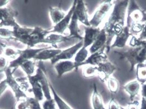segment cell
Wrapping results in <instances>:
<instances>
[{"label":"cell","mask_w":146,"mask_h":109,"mask_svg":"<svg viewBox=\"0 0 146 109\" xmlns=\"http://www.w3.org/2000/svg\"><path fill=\"white\" fill-rule=\"evenodd\" d=\"M138 38L141 40H146V23L142 30V31L139 34Z\"/></svg>","instance_id":"b9f144b4"},{"label":"cell","mask_w":146,"mask_h":109,"mask_svg":"<svg viewBox=\"0 0 146 109\" xmlns=\"http://www.w3.org/2000/svg\"><path fill=\"white\" fill-rule=\"evenodd\" d=\"M51 28L44 29L39 26H35L33 28V31L30 34L27 46L28 47L33 48L40 44H43L45 38L51 32Z\"/></svg>","instance_id":"9c48e42d"},{"label":"cell","mask_w":146,"mask_h":109,"mask_svg":"<svg viewBox=\"0 0 146 109\" xmlns=\"http://www.w3.org/2000/svg\"><path fill=\"white\" fill-rule=\"evenodd\" d=\"M31 86V91L34 95V98L39 101H42L44 98V94L42 86L40 83L35 79L33 76H26Z\"/></svg>","instance_id":"cb8c5ba5"},{"label":"cell","mask_w":146,"mask_h":109,"mask_svg":"<svg viewBox=\"0 0 146 109\" xmlns=\"http://www.w3.org/2000/svg\"><path fill=\"white\" fill-rule=\"evenodd\" d=\"M131 36L129 29L125 26L122 31L115 36V41L111 45L110 48H124Z\"/></svg>","instance_id":"ffe728a7"},{"label":"cell","mask_w":146,"mask_h":109,"mask_svg":"<svg viewBox=\"0 0 146 109\" xmlns=\"http://www.w3.org/2000/svg\"><path fill=\"white\" fill-rule=\"evenodd\" d=\"M33 31V28L22 27L17 24L12 28V31L14 40L19 41L21 44L27 46L30 34Z\"/></svg>","instance_id":"4fadbf2b"},{"label":"cell","mask_w":146,"mask_h":109,"mask_svg":"<svg viewBox=\"0 0 146 109\" xmlns=\"http://www.w3.org/2000/svg\"><path fill=\"white\" fill-rule=\"evenodd\" d=\"M10 2L9 0H0V9L7 7L6 6Z\"/></svg>","instance_id":"7bdbcfd3"},{"label":"cell","mask_w":146,"mask_h":109,"mask_svg":"<svg viewBox=\"0 0 146 109\" xmlns=\"http://www.w3.org/2000/svg\"><path fill=\"white\" fill-rule=\"evenodd\" d=\"M21 68L27 75V76H31L36 73V61L30 60L23 63L21 66Z\"/></svg>","instance_id":"f546056e"},{"label":"cell","mask_w":146,"mask_h":109,"mask_svg":"<svg viewBox=\"0 0 146 109\" xmlns=\"http://www.w3.org/2000/svg\"><path fill=\"white\" fill-rule=\"evenodd\" d=\"M5 74L6 75V81L8 86L10 87L11 89L13 91L16 101H17L21 99L27 98L28 96L23 91L20 83L17 81L16 78H15L13 76V73L12 72V69L8 67L5 71Z\"/></svg>","instance_id":"52a82bcc"},{"label":"cell","mask_w":146,"mask_h":109,"mask_svg":"<svg viewBox=\"0 0 146 109\" xmlns=\"http://www.w3.org/2000/svg\"><path fill=\"white\" fill-rule=\"evenodd\" d=\"M10 62L9 59L4 55L0 56V74L5 72L6 69L9 67Z\"/></svg>","instance_id":"d590c367"},{"label":"cell","mask_w":146,"mask_h":109,"mask_svg":"<svg viewBox=\"0 0 146 109\" xmlns=\"http://www.w3.org/2000/svg\"><path fill=\"white\" fill-rule=\"evenodd\" d=\"M33 76L41 85L44 97L46 100L52 99L53 97L50 87V81L46 76V70L42 61H39V65L37 66L36 73Z\"/></svg>","instance_id":"8992f818"},{"label":"cell","mask_w":146,"mask_h":109,"mask_svg":"<svg viewBox=\"0 0 146 109\" xmlns=\"http://www.w3.org/2000/svg\"><path fill=\"white\" fill-rule=\"evenodd\" d=\"M125 21L131 36L137 37L142 31L146 23V11L139 6L136 1H129Z\"/></svg>","instance_id":"3957f363"},{"label":"cell","mask_w":146,"mask_h":109,"mask_svg":"<svg viewBox=\"0 0 146 109\" xmlns=\"http://www.w3.org/2000/svg\"><path fill=\"white\" fill-rule=\"evenodd\" d=\"M54 68L57 72V78H60L67 72L72 71L76 69V66L74 61L71 60L60 61L54 65Z\"/></svg>","instance_id":"e0dca14e"},{"label":"cell","mask_w":146,"mask_h":109,"mask_svg":"<svg viewBox=\"0 0 146 109\" xmlns=\"http://www.w3.org/2000/svg\"><path fill=\"white\" fill-rule=\"evenodd\" d=\"M0 39L7 41L14 40L12 30L7 28L0 27Z\"/></svg>","instance_id":"836d02e7"},{"label":"cell","mask_w":146,"mask_h":109,"mask_svg":"<svg viewBox=\"0 0 146 109\" xmlns=\"http://www.w3.org/2000/svg\"><path fill=\"white\" fill-rule=\"evenodd\" d=\"M89 51L87 48L83 46L81 48L74 56V62L76 66V69L77 70L79 67V65L84 62L88 57Z\"/></svg>","instance_id":"f1b7e54d"},{"label":"cell","mask_w":146,"mask_h":109,"mask_svg":"<svg viewBox=\"0 0 146 109\" xmlns=\"http://www.w3.org/2000/svg\"><path fill=\"white\" fill-rule=\"evenodd\" d=\"M82 75L86 78H91L97 76V66L89 65L83 66Z\"/></svg>","instance_id":"1f68e13d"},{"label":"cell","mask_w":146,"mask_h":109,"mask_svg":"<svg viewBox=\"0 0 146 109\" xmlns=\"http://www.w3.org/2000/svg\"><path fill=\"white\" fill-rule=\"evenodd\" d=\"M140 109H146V100L143 98H142Z\"/></svg>","instance_id":"f6af8a7d"},{"label":"cell","mask_w":146,"mask_h":109,"mask_svg":"<svg viewBox=\"0 0 146 109\" xmlns=\"http://www.w3.org/2000/svg\"><path fill=\"white\" fill-rule=\"evenodd\" d=\"M49 14L52 22L55 25L60 22L66 16V13L60 7L49 8Z\"/></svg>","instance_id":"484cf974"},{"label":"cell","mask_w":146,"mask_h":109,"mask_svg":"<svg viewBox=\"0 0 146 109\" xmlns=\"http://www.w3.org/2000/svg\"><path fill=\"white\" fill-rule=\"evenodd\" d=\"M14 109H29V104L26 98L16 101Z\"/></svg>","instance_id":"74e56055"},{"label":"cell","mask_w":146,"mask_h":109,"mask_svg":"<svg viewBox=\"0 0 146 109\" xmlns=\"http://www.w3.org/2000/svg\"><path fill=\"white\" fill-rule=\"evenodd\" d=\"M113 4L114 1L107 0L104 1L97 7L93 16L90 20V26L94 27H98L113 6Z\"/></svg>","instance_id":"5b68a950"},{"label":"cell","mask_w":146,"mask_h":109,"mask_svg":"<svg viewBox=\"0 0 146 109\" xmlns=\"http://www.w3.org/2000/svg\"><path fill=\"white\" fill-rule=\"evenodd\" d=\"M68 29L70 31V34L68 35L70 38L71 39H77L80 41L83 40L84 36L82 35L81 30L78 26V20L75 12L73 13Z\"/></svg>","instance_id":"d6986e66"},{"label":"cell","mask_w":146,"mask_h":109,"mask_svg":"<svg viewBox=\"0 0 146 109\" xmlns=\"http://www.w3.org/2000/svg\"><path fill=\"white\" fill-rule=\"evenodd\" d=\"M119 105L114 98H111L108 104V109H119Z\"/></svg>","instance_id":"ab89813d"},{"label":"cell","mask_w":146,"mask_h":109,"mask_svg":"<svg viewBox=\"0 0 146 109\" xmlns=\"http://www.w3.org/2000/svg\"><path fill=\"white\" fill-rule=\"evenodd\" d=\"M18 12L10 7L0 9V27L13 28L17 24L16 17Z\"/></svg>","instance_id":"ba28073f"},{"label":"cell","mask_w":146,"mask_h":109,"mask_svg":"<svg viewBox=\"0 0 146 109\" xmlns=\"http://www.w3.org/2000/svg\"><path fill=\"white\" fill-rule=\"evenodd\" d=\"M84 29L83 47L88 48L94 43L95 40L101 32V29L99 27H94L92 26H83Z\"/></svg>","instance_id":"9a60e30c"},{"label":"cell","mask_w":146,"mask_h":109,"mask_svg":"<svg viewBox=\"0 0 146 109\" xmlns=\"http://www.w3.org/2000/svg\"><path fill=\"white\" fill-rule=\"evenodd\" d=\"M137 80L142 85L146 84V61L136 66Z\"/></svg>","instance_id":"83f0119b"},{"label":"cell","mask_w":146,"mask_h":109,"mask_svg":"<svg viewBox=\"0 0 146 109\" xmlns=\"http://www.w3.org/2000/svg\"><path fill=\"white\" fill-rule=\"evenodd\" d=\"M83 46V40L80 41L78 43L73 46L64 49L62 50V51L57 54L55 57L52 59L50 62L51 65H54L57 62L60 61L70 60L74 56H75L78 50Z\"/></svg>","instance_id":"30bf717a"},{"label":"cell","mask_w":146,"mask_h":109,"mask_svg":"<svg viewBox=\"0 0 146 109\" xmlns=\"http://www.w3.org/2000/svg\"><path fill=\"white\" fill-rule=\"evenodd\" d=\"M141 84L136 80L130 81L123 86V89L128 94L131 101H133L138 95L141 88Z\"/></svg>","instance_id":"603a6c76"},{"label":"cell","mask_w":146,"mask_h":109,"mask_svg":"<svg viewBox=\"0 0 146 109\" xmlns=\"http://www.w3.org/2000/svg\"><path fill=\"white\" fill-rule=\"evenodd\" d=\"M119 109H125V108H124L123 107H122V106H120V108H119Z\"/></svg>","instance_id":"bcb514c9"},{"label":"cell","mask_w":146,"mask_h":109,"mask_svg":"<svg viewBox=\"0 0 146 109\" xmlns=\"http://www.w3.org/2000/svg\"><path fill=\"white\" fill-rule=\"evenodd\" d=\"M141 94H142V98H143L146 100V84L142 85Z\"/></svg>","instance_id":"ee69618b"},{"label":"cell","mask_w":146,"mask_h":109,"mask_svg":"<svg viewBox=\"0 0 146 109\" xmlns=\"http://www.w3.org/2000/svg\"><path fill=\"white\" fill-rule=\"evenodd\" d=\"M8 87L9 86L5 79L0 81V96L4 93Z\"/></svg>","instance_id":"60d3db41"},{"label":"cell","mask_w":146,"mask_h":109,"mask_svg":"<svg viewBox=\"0 0 146 109\" xmlns=\"http://www.w3.org/2000/svg\"><path fill=\"white\" fill-rule=\"evenodd\" d=\"M108 60V55L106 51V47L104 46L99 51L91 54L84 62L79 65V67L87 65L97 66L101 63L104 62Z\"/></svg>","instance_id":"7c38bea8"},{"label":"cell","mask_w":146,"mask_h":109,"mask_svg":"<svg viewBox=\"0 0 146 109\" xmlns=\"http://www.w3.org/2000/svg\"><path fill=\"white\" fill-rule=\"evenodd\" d=\"M91 104L93 109H106L104 108L102 96L98 91L97 85L95 83L93 85Z\"/></svg>","instance_id":"d4e9b609"},{"label":"cell","mask_w":146,"mask_h":109,"mask_svg":"<svg viewBox=\"0 0 146 109\" xmlns=\"http://www.w3.org/2000/svg\"><path fill=\"white\" fill-rule=\"evenodd\" d=\"M140 103L137 100H133L128 103L127 109H140Z\"/></svg>","instance_id":"f35d334b"},{"label":"cell","mask_w":146,"mask_h":109,"mask_svg":"<svg viewBox=\"0 0 146 109\" xmlns=\"http://www.w3.org/2000/svg\"><path fill=\"white\" fill-rule=\"evenodd\" d=\"M105 82L106 83L108 90L111 93L115 94L118 92L119 90L120 85L117 79L114 77H110Z\"/></svg>","instance_id":"4dcf8cb0"},{"label":"cell","mask_w":146,"mask_h":109,"mask_svg":"<svg viewBox=\"0 0 146 109\" xmlns=\"http://www.w3.org/2000/svg\"><path fill=\"white\" fill-rule=\"evenodd\" d=\"M42 109H57L56 104L52 98L51 100H45L42 103Z\"/></svg>","instance_id":"8d00e7d4"},{"label":"cell","mask_w":146,"mask_h":109,"mask_svg":"<svg viewBox=\"0 0 146 109\" xmlns=\"http://www.w3.org/2000/svg\"><path fill=\"white\" fill-rule=\"evenodd\" d=\"M46 48V47L35 49L28 47L23 50L19 49V57L15 60L10 61L9 67L12 69V72L14 73L16 70L20 67L23 63L28 60H33L37 54Z\"/></svg>","instance_id":"277c9868"},{"label":"cell","mask_w":146,"mask_h":109,"mask_svg":"<svg viewBox=\"0 0 146 109\" xmlns=\"http://www.w3.org/2000/svg\"><path fill=\"white\" fill-rule=\"evenodd\" d=\"M3 54L8 59L13 61L19 57V49L11 47H5L3 48Z\"/></svg>","instance_id":"d6a6232c"},{"label":"cell","mask_w":146,"mask_h":109,"mask_svg":"<svg viewBox=\"0 0 146 109\" xmlns=\"http://www.w3.org/2000/svg\"><path fill=\"white\" fill-rule=\"evenodd\" d=\"M128 3V0L114 1L113 10L104 26L107 36L106 45L107 53H108L111 49L113 37L121 33L125 27V17Z\"/></svg>","instance_id":"6da1fadb"},{"label":"cell","mask_w":146,"mask_h":109,"mask_svg":"<svg viewBox=\"0 0 146 109\" xmlns=\"http://www.w3.org/2000/svg\"><path fill=\"white\" fill-rule=\"evenodd\" d=\"M50 87L51 91L53 98L54 99L56 106L58 109H73L65 101L61 98L60 95L57 93L54 88L53 87L52 84L50 82Z\"/></svg>","instance_id":"4316f807"},{"label":"cell","mask_w":146,"mask_h":109,"mask_svg":"<svg viewBox=\"0 0 146 109\" xmlns=\"http://www.w3.org/2000/svg\"><path fill=\"white\" fill-rule=\"evenodd\" d=\"M61 51V49L54 48L52 46L46 47L45 49H44L42 51L37 54L33 60L35 61H43L46 60L51 61L57 54H59Z\"/></svg>","instance_id":"ac0fdd59"},{"label":"cell","mask_w":146,"mask_h":109,"mask_svg":"<svg viewBox=\"0 0 146 109\" xmlns=\"http://www.w3.org/2000/svg\"><path fill=\"white\" fill-rule=\"evenodd\" d=\"M77 1L76 0L73 1L71 8L70 9L68 12L66 13L64 17L60 22L55 25L53 27L51 28V33H56L61 35L64 34L65 31L68 29L69 25L71 22L72 15L75 10Z\"/></svg>","instance_id":"8fae6325"},{"label":"cell","mask_w":146,"mask_h":109,"mask_svg":"<svg viewBox=\"0 0 146 109\" xmlns=\"http://www.w3.org/2000/svg\"><path fill=\"white\" fill-rule=\"evenodd\" d=\"M72 39L70 38L68 36H64L56 33H51L45 38L43 44H50L53 47L58 49L57 44L70 41Z\"/></svg>","instance_id":"7402d4cb"},{"label":"cell","mask_w":146,"mask_h":109,"mask_svg":"<svg viewBox=\"0 0 146 109\" xmlns=\"http://www.w3.org/2000/svg\"><path fill=\"white\" fill-rule=\"evenodd\" d=\"M74 12L77 17L78 22H81L85 26H91L87 13L86 5L83 0L77 1Z\"/></svg>","instance_id":"2e32d148"},{"label":"cell","mask_w":146,"mask_h":109,"mask_svg":"<svg viewBox=\"0 0 146 109\" xmlns=\"http://www.w3.org/2000/svg\"><path fill=\"white\" fill-rule=\"evenodd\" d=\"M128 49L121 51H115L120 59H125L130 64L129 72L133 71L136 66L146 61V40H139L138 37L132 36Z\"/></svg>","instance_id":"7a4b0ae2"},{"label":"cell","mask_w":146,"mask_h":109,"mask_svg":"<svg viewBox=\"0 0 146 109\" xmlns=\"http://www.w3.org/2000/svg\"><path fill=\"white\" fill-rule=\"evenodd\" d=\"M107 40V36L105 29L104 27L101 30V32L95 40L94 43L90 46V48L89 49L90 54H92L106 46Z\"/></svg>","instance_id":"44dd1931"},{"label":"cell","mask_w":146,"mask_h":109,"mask_svg":"<svg viewBox=\"0 0 146 109\" xmlns=\"http://www.w3.org/2000/svg\"><path fill=\"white\" fill-rule=\"evenodd\" d=\"M26 100L29 104V109H42L40 101L34 97H27Z\"/></svg>","instance_id":"e575fe53"},{"label":"cell","mask_w":146,"mask_h":109,"mask_svg":"<svg viewBox=\"0 0 146 109\" xmlns=\"http://www.w3.org/2000/svg\"><path fill=\"white\" fill-rule=\"evenodd\" d=\"M97 76L100 81L105 82L117 70L116 66L110 61L101 63L97 66Z\"/></svg>","instance_id":"5bb4252c"}]
</instances>
